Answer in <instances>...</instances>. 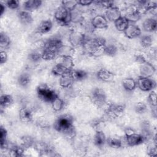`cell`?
Listing matches in <instances>:
<instances>
[{
	"instance_id": "cell-1",
	"label": "cell",
	"mask_w": 157,
	"mask_h": 157,
	"mask_svg": "<svg viewBox=\"0 0 157 157\" xmlns=\"http://www.w3.org/2000/svg\"><path fill=\"white\" fill-rule=\"evenodd\" d=\"M63 43L59 38L53 37L48 39L42 46V59L45 61H50L55 59L58 56V51L63 45Z\"/></svg>"
},
{
	"instance_id": "cell-2",
	"label": "cell",
	"mask_w": 157,
	"mask_h": 157,
	"mask_svg": "<svg viewBox=\"0 0 157 157\" xmlns=\"http://www.w3.org/2000/svg\"><path fill=\"white\" fill-rule=\"evenodd\" d=\"M106 45V40L101 37H94L86 39L83 47H84L88 53L98 56L104 54V47Z\"/></svg>"
},
{
	"instance_id": "cell-3",
	"label": "cell",
	"mask_w": 157,
	"mask_h": 157,
	"mask_svg": "<svg viewBox=\"0 0 157 157\" xmlns=\"http://www.w3.org/2000/svg\"><path fill=\"white\" fill-rule=\"evenodd\" d=\"M73 117L68 114L64 113L58 117L54 123V128L59 132L64 134L74 126Z\"/></svg>"
},
{
	"instance_id": "cell-4",
	"label": "cell",
	"mask_w": 157,
	"mask_h": 157,
	"mask_svg": "<svg viewBox=\"0 0 157 157\" xmlns=\"http://www.w3.org/2000/svg\"><path fill=\"white\" fill-rule=\"evenodd\" d=\"M37 94L39 98L45 102L51 103L58 96L56 92L50 88L47 84H40L36 89Z\"/></svg>"
},
{
	"instance_id": "cell-5",
	"label": "cell",
	"mask_w": 157,
	"mask_h": 157,
	"mask_svg": "<svg viewBox=\"0 0 157 157\" xmlns=\"http://www.w3.org/2000/svg\"><path fill=\"white\" fill-rule=\"evenodd\" d=\"M91 102L98 108L102 107L106 103L107 96L105 91L100 88H96L94 89L90 96Z\"/></svg>"
},
{
	"instance_id": "cell-6",
	"label": "cell",
	"mask_w": 157,
	"mask_h": 157,
	"mask_svg": "<svg viewBox=\"0 0 157 157\" xmlns=\"http://www.w3.org/2000/svg\"><path fill=\"white\" fill-rule=\"evenodd\" d=\"M54 17L58 23L62 26H67L71 22V12L62 6L56 10Z\"/></svg>"
},
{
	"instance_id": "cell-7",
	"label": "cell",
	"mask_w": 157,
	"mask_h": 157,
	"mask_svg": "<svg viewBox=\"0 0 157 157\" xmlns=\"http://www.w3.org/2000/svg\"><path fill=\"white\" fill-rule=\"evenodd\" d=\"M86 39L85 34L78 31H72L69 35V42L73 48L83 47Z\"/></svg>"
},
{
	"instance_id": "cell-8",
	"label": "cell",
	"mask_w": 157,
	"mask_h": 157,
	"mask_svg": "<svg viewBox=\"0 0 157 157\" xmlns=\"http://www.w3.org/2000/svg\"><path fill=\"white\" fill-rule=\"evenodd\" d=\"M136 83L138 88L143 91H150L156 88V82L151 77H139Z\"/></svg>"
},
{
	"instance_id": "cell-9",
	"label": "cell",
	"mask_w": 157,
	"mask_h": 157,
	"mask_svg": "<svg viewBox=\"0 0 157 157\" xmlns=\"http://www.w3.org/2000/svg\"><path fill=\"white\" fill-rule=\"evenodd\" d=\"M125 107L123 104H110L107 107L105 113L111 118H118L121 117L124 112Z\"/></svg>"
},
{
	"instance_id": "cell-10",
	"label": "cell",
	"mask_w": 157,
	"mask_h": 157,
	"mask_svg": "<svg viewBox=\"0 0 157 157\" xmlns=\"http://www.w3.org/2000/svg\"><path fill=\"white\" fill-rule=\"evenodd\" d=\"M33 147L36 149V150L39 153H40V156H44V155L55 156L56 155L54 154L55 151L53 149V148L44 142H42V141L35 142Z\"/></svg>"
},
{
	"instance_id": "cell-11",
	"label": "cell",
	"mask_w": 157,
	"mask_h": 157,
	"mask_svg": "<svg viewBox=\"0 0 157 157\" xmlns=\"http://www.w3.org/2000/svg\"><path fill=\"white\" fill-rule=\"evenodd\" d=\"M142 13L139 10L136 5L131 6L128 7L125 15L124 16L129 21V23H136L141 18Z\"/></svg>"
},
{
	"instance_id": "cell-12",
	"label": "cell",
	"mask_w": 157,
	"mask_h": 157,
	"mask_svg": "<svg viewBox=\"0 0 157 157\" xmlns=\"http://www.w3.org/2000/svg\"><path fill=\"white\" fill-rule=\"evenodd\" d=\"M125 141L128 146L134 147L144 143L145 140L141 134L134 132L129 136H125Z\"/></svg>"
},
{
	"instance_id": "cell-13",
	"label": "cell",
	"mask_w": 157,
	"mask_h": 157,
	"mask_svg": "<svg viewBox=\"0 0 157 157\" xmlns=\"http://www.w3.org/2000/svg\"><path fill=\"white\" fill-rule=\"evenodd\" d=\"M105 15V17L107 20L114 22L121 17V12L118 7L113 5L106 9Z\"/></svg>"
},
{
	"instance_id": "cell-14",
	"label": "cell",
	"mask_w": 157,
	"mask_h": 157,
	"mask_svg": "<svg viewBox=\"0 0 157 157\" xmlns=\"http://www.w3.org/2000/svg\"><path fill=\"white\" fill-rule=\"evenodd\" d=\"M91 23L94 29H106L108 28V21L105 16L102 15H97L94 16Z\"/></svg>"
},
{
	"instance_id": "cell-15",
	"label": "cell",
	"mask_w": 157,
	"mask_h": 157,
	"mask_svg": "<svg viewBox=\"0 0 157 157\" xmlns=\"http://www.w3.org/2000/svg\"><path fill=\"white\" fill-rule=\"evenodd\" d=\"M155 71L154 66L148 61L140 64V77H151L155 74Z\"/></svg>"
},
{
	"instance_id": "cell-16",
	"label": "cell",
	"mask_w": 157,
	"mask_h": 157,
	"mask_svg": "<svg viewBox=\"0 0 157 157\" xmlns=\"http://www.w3.org/2000/svg\"><path fill=\"white\" fill-rule=\"evenodd\" d=\"M124 35L128 39H135L139 37L141 34L140 28L135 24H129L124 31Z\"/></svg>"
},
{
	"instance_id": "cell-17",
	"label": "cell",
	"mask_w": 157,
	"mask_h": 157,
	"mask_svg": "<svg viewBox=\"0 0 157 157\" xmlns=\"http://www.w3.org/2000/svg\"><path fill=\"white\" fill-rule=\"evenodd\" d=\"M56 63L60 64L69 70H72L74 63L72 56L69 55H58L56 58Z\"/></svg>"
},
{
	"instance_id": "cell-18",
	"label": "cell",
	"mask_w": 157,
	"mask_h": 157,
	"mask_svg": "<svg viewBox=\"0 0 157 157\" xmlns=\"http://www.w3.org/2000/svg\"><path fill=\"white\" fill-rule=\"evenodd\" d=\"M74 80L71 75V71L59 77V84L63 88H69L74 83Z\"/></svg>"
},
{
	"instance_id": "cell-19",
	"label": "cell",
	"mask_w": 157,
	"mask_h": 157,
	"mask_svg": "<svg viewBox=\"0 0 157 157\" xmlns=\"http://www.w3.org/2000/svg\"><path fill=\"white\" fill-rule=\"evenodd\" d=\"M19 119L23 123H29L33 120V113L31 110L27 107H22L18 113Z\"/></svg>"
},
{
	"instance_id": "cell-20",
	"label": "cell",
	"mask_w": 157,
	"mask_h": 157,
	"mask_svg": "<svg viewBox=\"0 0 157 157\" xmlns=\"http://www.w3.org/2000/svg\"><path fill=\"white\" fill-rule=\"evenodd\" d=\"M42 2L40 0H28L23 2V7L25 10L31 12L39 9L42 5Z\"/></svg>"
},
{
	"instance_id": "cell-21",
	"label": "cell",
	"mask_w": 157,
	"mask_h": 157,
	"mask_svg": "<svg viewBox=\"0 0 157 157\" xmlns=\"http://www.w3.org/2000/svg\"><path fill=\"white\" fill-rule=\"evenodd\" d=\"M97 77L99 80L107 82L113 79L114 74L105 68H101L98 71Z\"/></svg>"
},
{
	"instance_id": "cell-22",
	"label": "cell",
	"mask_w": 157,
	"mask_h": 157,
	"mask_svg": "<svg viewBox=\"0 0 157 157\" xmlns=\"http://www.w3.org/2000/svg\"><path fill=\"white\" fill-rule=\"evenodd\" d=\"M157 21L155 18H147L142 24L143 29L146 32H154L156 30Z\"/></svg>"
},
{
	"instance_id": "cell-23",
	"label": "cell",
	"mask_w": 157,
	"mask_h": 157,
	"mask_svg": "<svg viewBox=\"0 0 157 157\" xmlns=\"http://www.w3.org/2000/svg\"><path fill=\"white\" fill-rule=\"evenodd\" d=\"M53 26L52 22L50 20H45L42 21L37 28V31L39 34H46L50 31Z\"/></svg>"
},
{
	"instance_id": "cell-24",
	"label": "cell",
	"mask_w": 157,
	"mask_h": 157,
	"mask_svg": "<svg viewBox=\"0 0 157 157\" xmlns=\"http://www.w3.org/2000/svg\"><path fill=\"white\" fill-rule=\"evenodd\" d=\"M18 18L20 21L25 25H28L32 23L33 21V18L30 12L26 10H21L18 13Z\"/></svg>"
},
{
	"instance_id": "cell-25",
	"label": "cell",
	"mask_w": 157,
	"mask_h": 157,
	"mask_svg": "<svg viewBox=\"0 0 157 157\" xmlns=\"http://www.w3.org/2000/svg\"><path fill=\"white\" fill-rule=\"evenodd\" d=\"M107 141V138L102 131H96L93 137L94 144L98 147L103 146Z\"/></svg>"
},
{
	"instance_id": "cell-26",
	"label": "cell",
	"mask_w": 157,
	"mask_h": 157,
	"mask_svg": "<svg viewBox=\"0 0 157 157\" xmlns=\"http://www.w3.org/2000/svg\"><path fill=\"white\" fill-rule=\"evenodd\" d=\"M113 23H114L115 28L118 31H120V32H124L129 24L128 20L124 16L120 17Z\"/></svg>"
},
{
	"instance_id": "cell-27",
	"label": "cell",
	"mask_w": 157,
	"mask_h": 157,
	"mask_svg": "<svg viewBox=\"0 0 157 157\" xmlns=\"http://www.w3.org/2000/svg\"><path fill=\"white\" fill-rule=\"evenodd\" d=\"M141 134L144 137L145 140H147L151 137H153V134L150 128V125L148 121H145L142 123L141 126Z\"/></svg>"
},
{
	"instance_id": "cell-28",
	"label": "cell",
	"mask_w": 157,
	"mask_h": 157,
	"mask_svg": "<svg viewBox=\"0 0 157 157\" xmlns=\"http://www.w3.org/2000/svg\"><path fill=\"white\" fill-rule=\"evenodd\" d=\"M35 140L30 136H24L20 139V145L26 150L31 147H33Z\"/></svg>"
},
{
	"instance_id": "cell-29",
	"label": "cell",
	"mask_w": 157,
	"mask_h": 157,
	"mask_svg": "<svg viewBox=\"0 0 157 157\" xmlns=\"http://www.w3.org/2000/svg\"><path fill=\"white\" fill-rule=\"evenodd\" d=\"M31 78L30 75L28 73L25 72V73L21 74L18 76V77L17 78V82H18V85L20 86L26 88L29 85V83L31 82Z\"/></svg>"
},
{
	"instance_id": "cell-30",
	"label": "cell",
	"mask_w": 157,
	"mask_h": 157,
	"mask_svg": "<svg viewBox=\"0 0 157 157\" xmlns=\"http://www.w3.org/2000/svg\"><path fill=\"white\" fill-rule=\"evenodd\" d=\"M122 85L127 91H132L136 88L137 83L132 78H126L123 80Z\"/></svg>"
},
{
	"instance_id": "cell-31",
	"label": "cell",
	"mask_w": 157,
	"mask_h": 157,
	"mask_svg": "<svg viewBox=\"0 0 157 157\" xmlns=\"http://www.w3.org/2000/svg\"><path fill=\"white\" fill-rule=\"evenodd\" d=\"M13 102V98L11 95L7 94H4L1 96L0 104L1 109H5L10 107Z\"/></svg>"
},
{
	"instance_id": "cell-32",
	"label": "cell",
	"mask_w": 157,
	"mask_h": 157,
	"mask_svg": "<svg viewBox=\"0 0 157 157\" xmlns=\"http://www.w3.org/2000/svg\"><path fill=\"white\" fill-rule=\"evenodd\" d=\"M72 70H69L67 69V68H66L64 66H62L60 64H58L56 63L55 65L52 67V72L53 75H57V76H61L69 72H70Z\"/></svg>"
},
{
	"instance_id": "cell-33",
	"label": "cell",
	"mask_w": 157,
	"mask_h": 157,
	"mask_svg": "<svg viewBox=\"0 0 157 157\" xmlns=\"http://www.w3.org/2000/svg\"><path fill=\"white\" fill-rule=\"evenodd\" d=\"M7 132L6 129L2 127L1 126L0 128V144H1V150H6L8 149V143L7 141Z\"/></svg>"
},
{
	"instance_id": "cell-34",
	"label": "cell",
	"mask_w": 157,
	"mask_h": 157,
	"mask_svg": "<svg viewBox=\"0 0 157 157\" xmlns=\"http://www.w3.org/2000/svg\"><path fill=\"white\" fill-rule=\"evenodd\" d=\"M11 44V40L10 37L7 34L4 32H1L0 33V47L2 49L8 48Z\"/></svg>"
},
{
	"instance_id": "cell-35",
	"label": "cell",
	"mask_w": 157,
	"mask_h": 157,
	"mask_svg": "<svg viewBox=\"0 0 157 157\" xmlns=\"http://www.w3.org/2000/svg\"><path fill=\"white\" fill-rule=\"evenodd\" d=\"M9 155L11 156H21L25 150L20 145H13L10 148H8Z\"/></svg>"
},
{
	"instance_id": "cell-36",
	"label": "cell",
	"mask_w": 157,
	"mask_h": 157,
	"mask_svg": "<svg viewBox=\"0 0 157 157\" xmlns=\"http://www.w3.org/2000/svg\"><path fill=\"white\" fill-rule=\"evenodd\" d=\"M71 75L74 81H82L87 77V73L85 71L81 69H72L71 71Z\"/></svg>"
},
{
	"instance_id": "cell-37",
	"label": "cell",
	"mask_w": 157,
	"mask_h": 157,
	"mask_svg": "<svg viewBox=\"0 0 157 157\" xmlns=\"http://www.w3.org/2000/svg\"><path fill=\"white\" fill-rule=\"evenodd\" d=\"M107 144L113 148H120L122 146V140L115 137H110L107 139Z\"/></svg>"
},
{
	"instance_id": "cell-38",
	"label": "cell",
	"mask_w": 157,
	"mask_h": 157,
	"mask_svg": "<svg viewBox=\"0 0 157 157\" xmlns=\"http://www.w3.org/2000/svg\"><path fill=\"white\" fill-rule=\"evenodd\" d=\"M52 107L53 110L55 112H59L61 111L64 107V101L59 98L58 96L52 102Z\"/></svg>"
},
{
	"instance_id": "cell-39",
	"label": "cell",
	"mask_w": 157,
	"mask_h": 157,
	"mask_svg": "<svg viewBox=\"0 0 157 157\" xmlns=\"http://www.w3.org/2000/svg\"><path fill=\"white\" fill-rule=\"evenodd\" d=\"M153 43V38L150 35H144L140 39V44L141 46L145 48L151 47Z\"/></svg>"
},
{
	"instance_id": "cell-40",
	"label": "cell",
	"mask_w": 157,
	"mask_h": 157,
	"mask_svg": "<svg viewBox=\"0 0 157 157\" xmlns=\"http://www.w3.org/2000/svg\"><path fill=\"white\" fill-rule=\"evenodd\" d=\"M71 22L80 23L83 21V17L82 13L79 10H76V8H75L73 10L71 11Z\"/></svg>"
},
{
	"instance_id": "cell-41",
	"label": "cell",
	"mask_w": 157,
	"mask_h": 157,
	"mask_svg": "<svg viewBox=\"0 0 157 157\" xmlns=\"http://www.w3.org/2000/svg\"><path fill=\"white\" fill-rule=\"evenodd\" d=\"M118 52L117 47L113 44L105 45L104 53L109 56H114Z\"/></svg>"
},
{
	"instance_id": "cell-42",
	"label": "cell",
	"mask_w": 157,
	"mask_h": 157,
	"mask_svg": "<svg viewBox=\"0 0 157 157\" xmlns=\"http://www.w3.org/2000/svg\"><path fill=\"white\" fill-rule=\"evenodd\" d=\"M61 6L71 12L77 7L78 2L77 1H62Z\"/></svg>"
},
{
	"instance_id": "cell-43",
	"label": "cell",
	"mask_w": 157,
	"mask_h": 157,
	"mask_svg": "<svg viewBox=\"0 0 157 157\" xmlns=\"http://www.w3.org/2000/svg\"><path fill=\"white\" fill-rule=\"evenodd\" d=\"M74 52V48L71 46H67L63 45L58 51V55H69L72 56L71 55Z\"/></svg>"
},
{
	"instance_id": "cell-44",
	"label": "cell",
	"mask_w": 157,
	"mask_h": 157,
	"mask_svg": "<svg viewBox=\"0 0 157 157\" xmlns=\"http://www.w3.org/2000/svg\"><path fill=\"white\" fill-rule=\"evenodd\" d=\"M147 153L148 156L154 157L157 156V148L156 143L154 142L152 144H150L148 146L147 148Z\"/></svg>"
},
{
	"instance_id": "cell-45",
	"label": "cell",
	"mask_w": 157,
	"mask_h": 157,
	"mask_svg": "<svg viewBox=\"0 0 157 157\" xmlns=\"http://www.w3.org/2000/svg\"><path fill=\"white\" fill-rule=\"evenodd\" d=\"M135 111L138 114H142L144 113L147 109V105L142 102H137L134 107Z\"/></svg>"
},
{
	"instance_id": "cell-46",
	"label": "cell",
	"mask_w": 157,
	"mask_h": 157,
	"mask_svg": "<svg viewBox=\"0 0 157 157\" xmlns=\"http://www.w3.org/2000/svg\"><path fill=\"white\" fill-rule=\"evenodd\" d=\"M41 58H42V53H39L37 51H33L29 54V59L33 63H36L39 61Z\"/></svg>"
},
{
	"instance_id": "cell-47",
	"label": "cell",
	"mask_w": 157,
	"mask_h": 157,
	"mask_svg": "<svg viewBox=\"0 0 157 157\" xmlns=\"http://www.w3.org/2000/svg\"><path fill=\"white\" fill-rule=\"evenodd\" d=\"M148 102L151 104V106L156 107V93L155 91H150L148 94Z\"/></svg>"
},
{
	"instance_id": "cell-48",
	"label": "cell",
	"mask_w": 157,
	"mask_h": 157,
	"mask_svg": "<svg viewBox=\"0 0 157 157\" xmlns=\"http://www.w3.org/2000/svg\"><path fill=\"white\" fill-rule=\"evenodd\" d=\"M20 2L17 0H9L6 2V6L10 9H16L19 7Z\"/></svg>"
},
{
	"instance_id": "cell-49",
	"label": "cell",
	"mask_w": 157,
	"mask_h": 157,
	"mask_svg": "<svg viewBox=\"0 0 157 157\" xmlns=\"http://www.w3.org/2000/svg\"><path fill=\"white\" fill-rule=\"evenodd\" d=\"M135 59H136V61L138 63H139L140 64H143V63L148 61L147 60V58L145 57V56L144 54H142V53L137 55L135 57Z\"/></svg>"
},
{
	"instance_id": "cell-50",
	"label": "cell",
	"mask_w": 157,
	"mask_h": 157,
	"mask_svg": "<svg viewBox=\"0 0 157 157\" xmlns=\"http://www.w3.org/2000/svg\"><path fill=\"white\" fill-rule=\"evenodd\" d=\"M0 63L3 64L5 63L7 60V54L6 51L1 50L0 52Z\"/></svg>"
},
{
	"instance_id": "cell-51",
	"label": "cell",
	"mask_w": 157,
	"mask_h": 157,
	"mask_svg": "<svg viewBox=\"0 0 157 157\" xmlns=\"http://www.w3.org/2000/svg\"><path fill=\"white\" fill-rule=\"evenodd\" d=\"M78 5H80L82 6H88L89 5H91L92 3H93L94 1H90V0H80L77 1Z\"/></svg>"
},
{
	"instance_id": "cell-52",
	"label": "cell",
	"mask_w": 157,
	"mask_h": 157,
	"mask_svg": "<svg viewBox=\"0 0 157 157\" xmlns=\"http://www.w3.org/2000/svg\"><path fill=\"white\" fill-rule=\"evenodd\" d=\"M135 131L133 129H132L131 128H126L125 129H124V134H125V136H129L133 133H134Z\"/></svg>"
},
{
	"instance_id": "cell-53",
	"label": "cell",
	"mask_w": 157,
	"mask_h": 157,
	"mask_svg": "<svg viewBox=\"0 0 157 157\" xmlns=\"http://www.w3.org/2000/svg\"><path fill=\"white\" fill-rule=\"evenodd\" d=\"M5 9H6V7L5 6H4V4H2V3L0 4V15L1 16H2L5 11Z\"/></svg>"
}]
</instances>
